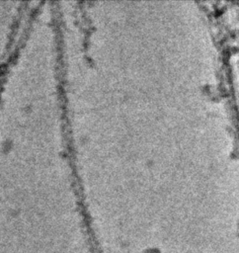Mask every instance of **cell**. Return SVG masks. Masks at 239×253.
Segmentation results:
<instances>
[]
</instances>
